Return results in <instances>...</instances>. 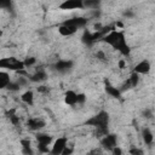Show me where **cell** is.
Masks as SVG:
<instances>
[{"mask_svg": "<svg viewBox=\"0 0 155 155\" xmlns=\"http://www.w3.org/2000/svg\"><path fill=\"white\" fill-rule=\"evenodd\" d=\"M102 41L105 42V44H108V45H110L113 48L117 50L125 57L130 56V53H131V48H130V46L126 42L125 34H124L122 30H116V29L115 30H111L105 36H103Z\"/></svg>", "mask_w": 155, "mask_h": 155, "instance_id": "6da1fadb", "label": "cell"}, {"mask_svg": "<svg viewBox=\"0 0 155 155\" xmlns=\"http://www.w3.org/2000/svg\"><path fill=\"white\" fill-rule=\"evenodd\" d=\"M85 125L87 126H93L97 128V133L98 137L99 136H107L109 133L108 131V125H109V113L105 110H101L98 114L93 115L92 117H90ZM96 133V134H97Z\"/></svg>", "mask_w": 155, "mask_h": 155, "instance_id": "7a4b0ae2", "label": "cell"}, {"mask_svg": "<svg viewBox=\"0 0 155 155\" xmlns=\"http://www.w3.org/2000/svg\"><path fill=\"white\" fill-rule=\"evenodd\" d=\"M0 68L10 69V70H13V71L17 73L19 70H23L25 67H24L23 61H18L15 57H7V58H1L0 59Z\"/></svg>", "mask_w": 155, "mask_h": 155, "instance_id": "3957f363", "label": "cell"}, {"mask_svg": "<svg viewBox=\"0 0 155 155\" xmlns=\"http://www.w3.org/2000/svg\"><path fill=\"white\" fill-rule=\"evenodd\" d=\"M116 142H117V136L115 133H108L101 139V145L104 150L111 151L116 147Z\"/></svg>", "mask_w": 155, "mask_h": 155, "instance_id": "277c9868", "label": "cell"}, {"mask_svg": "<svg viewBox=\"0 0 155 155\" xmlns=\"http://www.w3.org/2000/svg\"><path fill=\"white\" fill-rule=\"evenodd\" d=\"M67 143H68L67 137H59V138H57L54 140L53 145H52V149H51L50 155H62L63 150L67 147Z\"/></svg>", "mask_w": 155, "mask_h": 155, "instance_id": "5b68a950", "label": "cell"}, {"mask_svg": "<svg viewBox=\"0 0 155 155\" xmlns=\"http://www.w3.org/2000/svg\"><path fill=\"white\" fill-rule=\"evenodd\" d=\"M61 10H76V8H84V1L82 0H65L58 6Z\"/></svg>", "mask_w": 155, "mask_h": 155, "instance_id": "8992f818", "label": "cell"}, {"mask_svg": "<svg viewBox=\"0 0 155 155\" xmlns=\"http://www.w3.org/2000/svg\"><path fill=\"white\" fill-rule=\"evenodd\" d=\"M73 65H74V62L73 61H70V59H61V61H58L53 65V68L58 73H67V71L71 70Z\"/></svg>", "mask_w": 155, "mask_h": 155, "instance_id": "52a82bcc", "label": "cell"}, {"mask_svg": "<svg viewBox=\"0 0 155 155\" xmlns=\"http://www.w3.org/2000/svg\"><path fill=\"white\" fill-rule=\"evenodd\" d=\"M62 24L64 25H70V27H75V28H84L87 24V18L85 17H73L70 19L64 21Z\"/></svg>", "mask_w": 155, "mask_h": 155, "instance_id": "ba28073f", "label": "cell"}, {"mask_svg": "<svg viewBox=\"0 0 155 155\" xmlns=\"http://www.w3.org/2000/svg\"><path fill=\"white\" fill-rule=\"evenodd\" d=\"M104 90H105V92L110 97L116 98V99H120L121 98V91L119 88H116L114 85H111V82L109 80H105L104 81Z\"/></svg>", "mask_w": 155, "mask_h": 155, "instance_id": "9c48e42d", "label": "cell"}, {"mask_svg": "<svg viewBox=\"0 0 155 155\" xmlns=\"http://www.w3.org/2000/svg\"><path fill=\"white\" fill-rule=\"evenodd\" d=\"M45 125H46L45 121L41 119H38V117H30L27 121V127L31 131H39V130L44 128Z\"/></svg>", "mask_w": 155, "mask_h": 155, "instance_id": "30bf717a", "label": "cell"}, {"mask_svg": "<svg viewBox=\"0 0 155 155\" xmlns=\"http://www.w3.org/2000/svg\"><path fill=\"white\" fill-rule=\"evenodd\" d=\"M150 68H151V65H150L149 61L143 59V61H140L139 63H137L134 65L133 71L137 73V74H148L150 71Z\"/></svg>", "mask_w": 155, "mask_h": 155, "instance_id": "8fae6325", "label": "cell"}, {"mask_svg": "<svg viewBox=\"0 0 155 155\" xmlns=\"http://www.w3.org/2000/svg\"><path fill=\"white\" fill-rule=\"evenodd\" d=\"M76 31H78V28H75V27L64 25V24H61L58 27V33L62 36H70V35H74Z\"/></svg>", "mask_w": 155, "mask_h": 155, "instance_id": "7c38bea8", "label": "cell"}, {"mask_svg": "<svg viewBox=\"0 0 155 155\" xmlns=\"http://www.w3.org/2000/svg\"><path fill=\"white\" fill-rule=\"evenodd\" d=\"M76 97H78V93L76 92H74L73 90H68L64 93V102H65V104H68V105H75V104H78Z\"/></svg>", "mask_w": 155, "mask_h": 155, "instance_id": "4fadbf2b", "label": "cell"}, {"mask_svg": "<svg viewBox=\"0 0 155 155\" xmlns=\"http://www.w3.org/2000/svg\"><path fill=\"white\" fill-rule=\"evenodd\" d=\"M46 79H47V74H46V71L42 70V69L38 70L35 74H33V75L29 76V80H30L31 82H42V81H45Z\"/></svg>", "mask_w": 155, "mask_h": 155, "instance_id": "5bb4252c", "label": "cell"}, {"mask_svg": "<svg viewBox=\"0 0 155 155\" xmlns=\"http://www.w3.org/2000/svg\"><path fill=\"white\" fill-rule=\"evenodd\" d=\"M21 101L28 105H33L34 104V92L31 90L25 91L24 93H22L21 96Z\"/></svg>", "mask_w": 155, "mask_h": 155, "instance_id": "9a60e30c", "label": "cell"}, {"mask_svg": "<svg viewBox=\"0 0 155 155\" xmlns=\"http://www.w3.org/2000/svg\"><path fill=\"white\" fill-rule=\"evenodd\" d=\"M142 138H143V142L147 144V145H150L153 142H154V136L151 133V131L148 128V127H144L142 130Z\"/></svg>", "mask_w": 155, "mask_h": 155, "instance_id": "2e32d148", "label": "cell"}, {"mask_svg": "<svg viewBox=\"0 0 155 155\" xmlns=\"http://www.w3.org/2000/svg\"><path fill=\"white\" fill-rule=\"evenodd\" d=\"M35 138H36L38 143L45 144V145H50L51 142H52V136H50V134H47V133H38V134L35 136Z\"/></svg>", "mask_w": 155, "mask_h": 155, "instance_id": "e0dca14e", "label": "cell"}, {"mask_svg": "<svg viewBox=\"0 0 155 155\" xmlns=\"http://www.w3.org/2000/svg\"><path fill=\"white\" fill-rule=\"evenodd\" d=\"M81 40H82L84 44H86V45H88V46H91L92 44L96 42L94 39H93V34H92L91 31H88V30H85V31H84Z\"/></svg>", "mask_w": 155, "mask_h": 155, "instance_id": "ac0fdd59", "label": "cell"}, {"mask_svg": "<svg viewBox=\"0 0 155 155\" xmlns=\"http://www.w3.org/2000/svg\"><path fill=\"white\" fill-rule=\"evenodd\" d=\"M10 75L6 71H0V88H6L10 84Z\"/></svg>", "mask_w": 155, "mask_h": 155, "instance_id": "d6986e66", "label": "cell"}, {"mask_svg": "<svg viewBox=\"0 0 155 155\" xmlns=\"http://www.w3.org/2000/svg\"><path fill=\"white\" fill-rule=\"evenodd\" d=\"M128 81H130V84H131L132 87H136V86L138 85V82H139V74L132 71V74H131L130 78H128Z\"/></svg>", "mask_w": 155, "mask_h": 155, "instance_id": "ffe728a7", "label": "cell"}, {"mask_svg": "<svg viewBox=\"0 0 155 155\" xmlns=\"http://www.w3.org/2000/svg\"><path fill=\"white\" fill-rule=\"evenodd\" d=\"M6 88H7L8 91H11V92H16V91H19V88H22V87L18 85L17 81H11V82L7 85Z\"/></svg>", "mask_w": 155, "mask_h": 155, "instance_id": "44dd1931", "label": "cell"}, {"mask_svg": "<svg viewBox=\"0 0 155 155\" xmlns=\"http://www.w3.org/2000/svg\"><path fill=\"white\" fill-rule=\"evenodd\" d=\"M84 6L85 7H90V8H97V6H99V1L94 0H87V1H84Z\"/></svg>", "mask_w": 155, "mask_h": 155, "instance_id": "7402d4cb", "label": "cell"}, {"mask_svg": "<svg viewBox=\"0 0 155 155\" xmlns=\"http://www.w3.org/2000/svg\"><path fill=\"white\" fill-rule=\"evenodd\" d=\"M23 63H24V67L25 68H29V67H31V65H34L36 63V58L35 57H27L23 61Z\"/></svg>", "mask_w": 155, "mask_h": 155, "instance_id": "603a6c76", "label": "cell"}, {"mask_svg": "<svg viewBox=\"0 0 155 155\" xmlns=\"http://www.w3.org/2000/svg\"><path fill=\"white\" fill-rule=\"evenodd\" d=\"M38 150H39V153H41V154H50V153H51V149L48 148V145L40 144V143H38Z\"/></svg>", "mask_w": 155, "mask_h": 155, "instance_id": "cb8c5ba5", "label": "cell"}, {"mask_svg": "<svg viewBox=\"0 0 155 155\" xmlns=\"http://www.w3.org/2000/svg\"><path fill=\"white\" fill-rule=\"evenodd\" d=\"M128 154H130V155H144L143 150H142L140 148H137V147H132V148H130Z\"/></svg>", "mask_w": 155, "mask_h": 155, "instance_id": "d4e9b609", "label": "cell"}, {"mask_svg": "<svg viewBox=\"0 0 155 155\" xmlns=\"http://www.w3.org/2000/svg\"><path fill=\"white\" fill-rule=\"evenodd\" d=\"M142 116L144 117V119H151L153 117V111H151V109H144L143 111H142Z\"/></svg>", "mask_w": 155, "mask_h": 155, "instance_id": "484cf974", "label": "cell"}, {"mask_svg": "<svg viewBox=\"0 0 155 155\" xmlns=\"http://www.w3.org/2000/svg\"><path fill=\"white\" fill-rule=\"evenodd\" d=\"M8 119H10V122H11L13 126H18V125H19V122H21V121H19V116H17L16 114H15V115H12V116H10Z\"/></svg>", "mask_w": 155, "mask_h": 155, "instance_id": "4316f807", "label": "cell"}, {"mask_svg": "<svg viewBox=\"0 0 155 155\" xmlns=\"http://www.w3.org/2000/svg\"><path fill=\"white\" fill-rule=\"evenodd\" d=\"M76 101H78V104H84L86 102V94L85 93H78Z\"/></svg>", "mask_w": 155, "mask_h": 155, "instance_id": "83f0119b", "label": "cell"}, {"mask_svg": "<svg viewBox=\"0 0 155 155\" xmlns=\"http://www.w3.org/2000/svg\"><path fill=\"white\" fill-rule=\"evenodd\" d=\"M22 154L23 155H34V150L33 148H22Z\"/></svg>", "mask_w": 155, "mask_h": 155, "instance_id": "f1b7e54d", "label": "cell"}, {"mask_svg": "<svg viewBox=\"0 0 155 155\" xmlns=\"http://www.w3.org/2000/svg\"><path fill=\"white\" fill-rule=\"evenodd\" d=\"M73 153H74V148H71V147H65V149L63 150V153H62V155H73Z\"/></svg>", "mask_w": 155, "mask_h": 155, "instance_id": "f546056e", "label": "cell"}, {"mask_svg": "<svg viewBox=\"0 0 155 155\" xmlns=\"http://www.w3.org/2000/svg\"><path fill=\"white\" fill-rule=\"evenodd\" d=\"M17 82H18V85H19L21 87H23V86H25V85H27L28 80H27L25 78H23V76H19V78L17 79Z\"/></svg>", "mask_w": 155, "mask_h": 155, "instance_id": "4dcf8cb0", "label": "cell"}, {"mask_svg": "<svg viewBox=\"0 0 155 155\" xmlns=\"http://www.w3.org/2000/svg\"><path fill=\"white\" fill-rule=\"evenodd\" d=\"M21 145H22V148H30L31 143L29 139H21Z\"/></svg>", "mask_w": 155, "mask_h": 155, "instance_id": "1f68e13d", "label": "cell"}, {"mask_svg": "<svg viewBox=\"0 0 155 155\" xmlns=\"http://www.w3.org/2000/svg\"><path fill=\"white\" fill-rule=\"evenodd\" d=\"M96 57L99 59V61H105V53L103 52V51H97V53H96Z\"/></svg>", "mask_w": 155, "mask_h": 155, "instance_id": "d6a6232c", "label": "cell"}, {"mask_svg": "<svg viewBox=\"0 0 155 155\" xmlns=\"http://www.w3.org/2000/svg\"><path fill=\"white\" fill-rule=\"evenodd\" d=\"M48 87L47 86H44V85H41V86H39L38 87V92H40V93H48Z\"/></svg>", "mask_w": 155, "mask_h": 155, "instance_id": "836d02e7", "label": "cell"}, {"mask_svg": "<svg viewBox=\"0 0 155 155\" xmlns=\"http://www.w3.org/2000/svg\"><path fill=\"white\" fill-rule=\"evenodd\" d=\"M111 155H122V150H121V148H119L117 145L111 150Z\"/></svg>", "mask_w": 155, "mask_h": 155, "instance_id": "e575fe53", "label": "cell"}, {"mask_svg": "<svg viewBox=\"0 0 155 155\" xmlns=\"http://www.w3.org/2000/svg\"><path fill=\"white\" fill-rule=\"evenodd\" d=\"M122 15H124V16H125L126 18H132V17L134 16V13H133V12H132L131 10H126V11H125V12H124Z\"/></svg>", "mask_w": 155, "mask_h": 155, "instance_id": "d590c367", "label": "cell"}, {"mask_svg": "<svg viewBox=\"0 0 155 155\" xmlns=\"http://www.w3.org/2000/svg\"><path fill=\"white\" fill-rule=\"evenodd\" d=\"M117 64H119V68H120V69H125V67H126V62H125L124 59H120Z\"/></svg>", "mask_w": 155, "mask_h": 155, "instance_id": "8d00e7d4", "label": "cell"}, {"mask_svg": "<svg viewBox=\"0 0 155 155\" xmlns=\"http://www.w3.org/2000/svg\"><path fill=\"white\" fill-rule=\"evenodd\" d=\"M116 27H120V28H122V27H124V24H122L121 22H117V23H116Z\"/></svg>", "mask_w": 155, "mask_h": 155, "instance_id": "74e56055", "label": "cell"}]
</instances>
